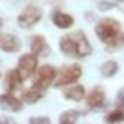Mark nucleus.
Returning a JSON list of instances; mask_svg holds the SVG:
<instances>
[{"label":"nucleus","mask_w":124,"mask_h":124,"mask_svg":"<svg viewBox=\"0 0 124 124\" xmlns=\"http://www.w3.org/2000/svg\"><path fill=\"white\" fill-rule=\"evenodd\" d=\"M59 50H61L63 55L73 57V59H82V57H88L92 54L90 40L82 31H75L71 34L61 36L59 38Z\"/></svg>","instance_id":"1"},{"label":"nucleus","mask_w":124,"mask_h":124,"mask_svg":"<svg viewBox=\"0 0 124 124\" xmlns=\"http://www.w3.org/2000/svg\"><path fill=\"white\" fill-rule=\"evenodd\" d=\"M120 32H122V25L113 17H103V19H99L95 23V34L105 46L109 42H113Z\"/></svg>","instance_id":"2"},{"label":"nucleus","mask_w":124,"mask_h":124,"mask_svg":"<svg viewBox=\"0 0 124 124\" xmlns=\"http://www.w3.org/2000/svg\"><path fill=\"white\" fill-rule=\"evenodd\" d=\"M80 77H82V67H80L78 63H73V65H69V67H63L61 71L57 73V78H55V84H54V86H57V88L71 86V84H75Z\"/></svg>","instance_id":"3"},{"label":"nucleus","mask_w":124,"mask_h":124,"mask_svg":"<svg viewBox=\"0 0 124 124\" xmlns=\"http://www.w3.org/2000/svg\"><path fill=\"white\" fill-rule=\"evenodd\" d=\"M55 78H57V71H55V67H52V65H42V67H38V71L34 73V88H38V90H46L50 88L52 84H55Z\"/></svg>","instance_id":"4"},{"label":"nucleus","mask_w":124,"mask_h":124,"mask_svg":"<svg viewBox=\"0 0 124 124\" xmlns=\"http://www.w3.org/2000/svg\"><path fill=\"white\" fill-rule=\"evenodd\" d=\"M40 19H42V10H40L38 6L31 4V6L23 8V12L17 16V25H19L21 29H31Z\"/></svg>","instance_id":"5"},{"label":"nucleus","mask_w":124,"mask_h":124,"mask_svg":"<svg viewBox=\"0 0 124 124\" xmlns=\"http://www.w3.org/2000/svg\"><path fill=\"white\" fill-rule=\"evenodd\" d=\"M17 71L21 73L23 78H31L36 71H38V55L34 54H23L17 61Z\"/></svg>","instance_id":"6"},{"label":"nucleus","mask_w":124,"mask_h":124,"mask_svg":"<svg viewBox=\"0 0 124 124\" xmlns=\"http://www.w3.org/2000/svg\"><path fill=\"white\" fill-rule=\"evenodd\" d=\"M0 107L10 113H19V111H23V99L14 95L12 92L0 93Z\"/></svg>","instance_id":"7"},{"label":"nucleus","mask_w":124,"mask_h":124,"mask_svg":"<svg viewBox=\"0 0 124 124\" xmlns=\"http://www.w3.org/2000/svg\"><path fill=\"white\" fill-rule=\"evenodd\" d=\"M86 103L90 109H101L105 105V90L101 86H93L90 92L86 93Z\"/></svg>","instance_id":"8"},{"label":"nucleus","mask_w":124,"mask_h":124,"mask_svg":"<svg viewBox=\"0 0 124 124\" xmlns=\"http://www.w3.org/2000/svg\"><path fill=\"white\" fill-rule=\"evenodd\" d=\"M23 80H25V78L21 77V73H19L17 69L8 71V73H6V77H4V90H6V92H16V90L21 88Z\"/></svg>","instance_id":"9"},{"label":"nucleus","mask_w":124,"mask_h":124,"mask_svg":"<svg viewBox=\"0 0 124 124\" xmlns=\"http://www.w3.org/2000/svg\"><path fill=\"white\" fill-rule=\"evenodd\" d=\"M29 42H31V54L38 55V57H46L48 54H50V46H48V42H46L44 36L34 34V36H31Z\"/></svg>","instance_id":"10"},{"label":"nucleus","mask_w":124,"mask_h":124,"mask_svg":"<svg viewBox=\"0 0 124 124\" xmlns=\"http://www.w3.org/2000/svg\"><path fill=\"white\" fill-rule=\"evenodd\" d=\"M19 48H21V42H19L17 36L8 34V32L0 34V50H2V52H6V54H16V52H19Z\"/></svg>","instance_id":"11"},{"label":"nucleus","mask_w":124,"mask_h":124,"mask_svg":"<svg viewBox=\"0 0 124 124\" xmlns=\"http://www.w3.org/2000/svg\"><path fill=\"white\" fill-rule=\"evenodd\" d=\"M52 21L57 29H71L75 25V17L67 12H54L52 14Z\"/></svg>","instance_id":"12"},{"label":"nucleus","mask_w":124,"mask_h":124,"mask_svg":"<svg viewBox=\"0 0 124 124\" xmlns=\"http://www.w3.org/2000/svg\"><path fill=\"white\" fill-rule=\"evenodd\" d=\"M63 97H65V99H69V101H82V99H86V90H84V86H82V84L69 86V88H65Z\"/></svg>","instance_id":"13"},{"label":"nucleus","mask_w":124,"mask_h":124,"mask_svg":"<svg viewBox=\"0 0 124 124\" xmlns=\"http://www.w3.org/2000/svg\"><path fill=\"white\" fill-rule=\"evenodd\" d=\"M44 97V90H38V88H29V90H23L21 93V99H23V103H36V101H40Z\"/></svg>","instance_id":"14"},{"label":"nucleus","mask_w":124,"mask_h":124,"mask_svg":"<svg viewBox=\"0 0 124 124\" xmlns=\"http://www.w3.org/2000/svg\"><path fill=\"white\" fill-rule=\"evenodd\" d=\"M99 73H101V77H103V78H111V77H115V75L118 73V63L113 61V59H109V61H105L103 65H101Z\"/></svg>","instance_id":"15"},{"label":"nucleus","mask_w":124,"mask_h":124,"mask_svg":"<svg viewBox=\"0 0 124 124\" xmlns=\"http://www.w3.org/2000/svg\"><path fill=\"white\" fill-rule=\"evenodd\" d=\"M84 113H80V111H75V109H71V111H65L59 115V124H75L78 120V116H82Z\"/></svg>","instance_id":"16"},{"label":"nucleus","mask_w":124,"mask_h":124,"mask_svg":"<svg viewBox=\"0 0 124 124\" xmlns=\"http://www.w3.org/2000/svg\"><path fill=\"white\" fill-rule=\"evenodd\" d=\"M105 122L107 124H120V122H124V111L122 109H113L111 113L105 115Z\"/></svg>","instance_id":"17"},{"label":"nucleus","mask_w":124,"mask_h":124,"mask_svg":"<svg viewBox=\"0 0 124 124\" xmlns=\"http://www.w3.org/2000/svg\"><path fill=\"white\" fill-rule=\"evenodd\" d=\"M122 46H124V32H120V34H118L113 42H109L105 48H107V50H118V48H122Z\"/></svg>","instance_id":"18"},{"label":"nucleus","mask_w":124,"mask_h":124,"mask_svg":"<svg viewBox=\"0 0 124 124\" xmlns=\"http://www.w3.org/2000/svg\"><path fill=\"white\" fill-rule=\"evenodd\" d=\"M115 105H116V109H122V111H124V88H120V92L116 93Z\"/></svg>","instance_id":"19"},{"label":"nucleus","mask_w":124,"mask_h":124,"mask_svg":"<svg viewBox=\"0 0 124 124\" xmlns=\"http://www.w3.org/2000/svg\"><path fill=\"white\" fill-rule=\"evenodd\" d=\"M29 124H52V122H50L48 116H31Z\"/></svg>","instance_id":"20"},{"label":"nucleus","mask_w":124,"mask_h":124,"mask_svg":"<svg viewBox=\"0 0 124 124\" xmlns=\"http://www.w3.org/2000/svg\"><path fill=\"white\" fill-rule=\"evenodd\" d=\"M97 8H99V10H111V8H115V4H111V2H103V0H101V2L97 4Z\"/></svg>","instance_id":"21"},{"label":"nucleus","mask_w":124,"mask_h":124,"mask_svg":"<svg viewBox=\"0 0 124 124\" xmlns=\"http://www.w3.org/2000/svg\"><path fill=\"white\" fill-rule=\"evenodd\" d=\"M0 124H12V120H0Z\"/></svg>","instance_id":"22"},{"label":"nucleus","mask_w":124,"mask_h":124,"mask_svg":"<svg viewBox=\"0 0 124 124\" xmlns=\"http://www.w3.org/2000/svg\"><path fill=\"white\" fill-rule=\"evenodd\" d=\"M116 2H124V0H116Z\"/></svg>","instance_id":"23"},{"label":"nucleus","mask_w":124,"mask_h":124,"mask_svg":"<svg viewBox=\"0 0 124 124\" xmlns=\"http://www.w3.org/2000/svg\"><path fill=\"white\" fill-rule=\"evenodd\" d=\"M0 25H2V19H0Z\"/></svg>","instance_id":"24"}]
</instances>
